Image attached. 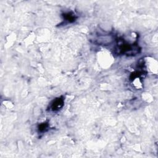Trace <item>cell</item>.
I'll return each instance as SVG.
<instances>
[{"instance_id":"3957f363","label":"cell","mask_w":158,"mask_h":158,"mask_svg":"<svg viewBox=\"0 0 158 158\" xmlns=\"http://www.w3.org/2000/svg\"><path fill=\"white\" fill-rule=\"evenodd\" d=\"M64 19L65 20H66L68 23H72L76 19V15L72 13V12H68L67 14H65L64 15Z\"/></svg>"},{"instance_id":"6da1fadb","label":"cell","mask_w":158,"mask_h":158,"mask_svg":"<svg viewBox=\"0 0 158 158\" xmlns=\"http://www.w3.org/2000/svg\"><path fill=\"white\" fill-rule=\"evenodd\" d=\"M116 50L118 54L133 56L139 52V46L136 43H130L123 40H120L118 42Z\"/></svg>"},{"instance_id":"7a4b0ae2","label":"cell","mask_w":158,"mask_h":158,"mask_svg":"<svg viewBox=\"0 0 158 158\" xmlns=\"http://www.w3.org/2000/svg\"><path fill=\"white\" fill-rule=\"evenodd\" d=\"M64 106V99L62 97L57 98L52 101L50 108L52 111H58Z\"/></svg>"},{"instance_id":"277c9868","label":"cell","mask_w":158,"mask_h":158,"mask_svg":"<svg viewBox=\"0 0 158 158\" xmlns=\"http://www.w3.org/2000/svg\"><path fill=\"white\" fill-rule=\"evenodd\" d=\"M48 125L47 123H41V124L40 125V126H39V127H38L39 131H41V132L44 131L45 130L48 128Z\"/></svg>"}]
</instances>
